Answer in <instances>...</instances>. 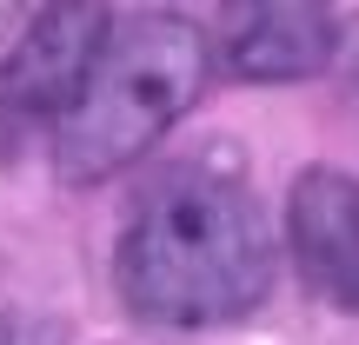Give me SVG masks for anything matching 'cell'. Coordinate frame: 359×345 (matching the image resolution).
Wrapping results in <instances>:
<instances>
[{
  "mask_svg": "<svg viewBox=\"0 0 359 345\" xmlns=\"http://www.w3.org/2000/svg\"><path fill=\"white\" fill-rule=\"evenodd\" d=\"M0 345H67V325L34 312H0Z\"/></svg>",
  "mask_w": 359,
  "mask_h": 345,
  "instance_id": "6",
  "label": "cell"
},
{
  "mask_svg": "<svg viewBox=\"0 0 359 345\" xmlns=\"http://www.w3.org/2000/svg\"><path fill=\"white\" fill-rule=\"evenodd\" d=\"M333 60H339V73H346L353 87H359V13H353L346 27H339V40H333Z\"/></svg>",
  "mask_w": 359,
  "mask_h": 345,
  "instance_id": "7",
  "label": "cell"
},
{
  "mask_svg": "<svg viewBox=\"0 0 359 345\" xmlns=\"http://www.w3.org/2000/svg\"><path fill=\"white\" fill-rule=\"evenodd\" d=\"M27 27V13H20V0H0V40H13Z\"/></svg>",
  "mask_w": 359,
  "mask_h": 345,
  "instance_id": "8",
  "label": "cell"
},
{
  "mask_svg": "<svg viewBox=\"0 0 359 345\" xmlns=\"http://www.w3.org/2000/svg\"><path fill=\"white\" fill-rule=\"evenodd\" d=\"M206 66H213L206 34L180 13H133V20L107 27V47L80 87V100L60 113L53 167L67 179H107L133 167L200 100Z\"/></svg>",
  "mask_w": 359,
  "mask_h": 345,
  "instance_id": "2",
  "label": "cell"
},
{
  "mask_svg": "<svg viewBox=\"0 0 359 345\" xmlns=\"http://www.w3.org/2000/svg\"><path fill=\"white\" fill-rule=\"evenodd\" d=\"M286 239L313 293L359 306V173L313 167L286 199Z\"/></svg>",
  "mask_w": 359,
  "mask_h": 345,
  "instance_id": "5",
  "label": "cell"
},
{
  "mask_svg": "<svg viewBox=\"0 0 359 345\" xmlns=\"http://www.w3.org/2000/svg\"><path fill=\"white\" fill-rule=\"evenodd\" d=\"M333 13L326 0H226L219 13V66L233 80H306L320 66H333Z\"/></svg>",
  "mask_w": 359,
  "mask_h": 345,
  "instance_id": "4",
  "label": "cell"
},
{
  "mask_svg": "<svg viewBox=\"0 0 359 345\" xmlns=\"http://www.w3.org/2000/svg\"><path fill=\"white\" fill-rule=\"evenodd\" d=\"M107 27L114 20L93 0H53L47 13H34L13 34V53L0 66V106L20 120H60L100 60Z\"/></svg>",
  "mask_w": 359,
  "mask_h": 345,
  "instance_id": "3",
  "label": "cell"
},
{
  "mask_svg": "<svg viewBox=\"0 0 359 345\" xmlns=\"http://www.w3.org/2000/svg\"><path fill=\"white\" fill-rule=\"evenodd\" d=\"M120 299L167 332L246 319L273 286V232L253 192L226 173L180 167L147 186L120 232Z\"/></svg>",
  "mask_w": 359,
  "mask_h": 345,
  "instance_id": "1",
  "label": "cell"
}]
</instances>
